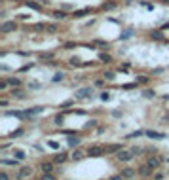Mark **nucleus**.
<instances>
[{
    "label": "nucleus",
    "mask_w": 169,
    "mask_h": 180,
    "mask_svg": "<svg viewBox=\"0 0 169 180\" xmlns=\"http://www.w3.org/2000/svg\"><path fill=\"white\" fill-rule=\"evenodd\" d=\"M42 180H55V176L52 173H44V176H42Z\"/></svg>",
    "instance_id": "nucleus-38"
},
{
    "label": "nucleus",
    "mask_w": 169,
    "mask_h": 180,
    "mask_svg": "<svg viewBox=\"0 0 169 180\" xmlns=\"http://www.w3.org/2000/svg\"><path fill=\"white\" fill-rule=\"evenodd\" d=\"M66 157H69V156H66L65 152H59L57 156H55V163H65V161H66Z\"/></svg>",
    "instance_id": "nucleus-19"
},
{
    "label": "nucleus",
    "mask_w": 169,
    "mask_h": 180,
    "mask_svg": "<svg viewBox=\"0 0 169 180\" xmlns=\"http://www.w3.org/2000/svg\"><path fill=\"white\" fill-rule=\"evenodd\" d=\"M146 163H148L152 169H158V167H160V163H162V159H160V157H150Z\"/></svg>",
    "instance_id": "nucleus-12"
},
{
    "label": "nucleus",
    "mask_w": 169,
    "mask_h": 180,
    "mask_svg": "<svg viewBox=\"0 0 169 180\" xmlns=\"http://www.w3.org/2000/svg\"><path fill=\"white\" fill-rule=\"evenodd\" d=\"M114 6H116L114 2H105V4H103V6H101V8H103V10H112Z\"/></svg>",
    "instance_id": "nucleus-34"
},
{
    "label": "nucleus",
    "mask_w": 169,
    "mask_h": 180,
    "mask_svg": "<svg viewBox=\"0 0 169 180\" xmlns=\"http://www.w3.org/2000/svg\"><path fill=\"white\" fill-rule=\"evenodd\" d=\"M78 144H80V138H76V137H72V138H69V146H70V148L78 146Z\"/></svg>",
    "instance_id": "nucleus-27"
},
{
    "label": "nucleus",
    "mask_w": 169,
    "mask_h": 180,
    "mask_svg": "<svg viewBox=\"0 0 169 180\" xmlns=\"http://www.w3.org/2000/svg\"><path fill=\"white\" fill-rule=\"evenodd\" d=\"M25 4H27V6H29L30 10H36V12H42V6H40V4H36V2H30V0H29V2H25Z\"/></svg>",
    "instance_id": "nucleus-21"
},
{
    "label": "nucleus",
    "mask_w": 169,
    "mask_h": 180,
    "mask_svg": "<svg viewBox=\"0 0 169 180\" xmlns=\"http://www.w3.org/2000/svg\"><path fill=\"white\" fill-rule=\"evenodd\" d=\"M97 123H99L97 120H91V121H88V123H86V129H89V127H95Z\"/></svg>",
    "instance_id": "nucleus-40"
},
{
    "label": "nucleus",
    "mask_w": 169,
    "mask_h": 180,
    "mask_svg": "<svg viewBox=\"0 0 169 180\" xmlns=\"http://www.w3.org/2000/svg\"><path fill=\"white\" fill-rule=\"evenodd\" d=\"M55 125H59V127H63V123H65V116L63 114H57V116H55Z\"/></svg>",
    "instance_id": "nucleus-22"
},
{
    "label": "nucleus",
    "mask_w": 169,
    "mask_h": 180,
    "mask_svg": "<svg viewBox=\"0 0 169 180\" xmlns=\"http://www.w3.org/2000/svg\"><path fill=\"white\" fill-rule=\"evenodd\" d=\"M101 99H103V101H108V99H110V93H108V91H103V93H101Z\"/></svg>",
    "instance_id": "nucleus-41"
},
{
    "label": "nucleus",
    "mask_w": 169,
    "mask_h": 180,
    "mask_svg": "<svg viewBox=\"0 0 169 180\" xmlns=\"http://www.w3.org/2000/svg\"><path fill=\"white\" fill-rule=\"evenodd\" d=\"M12 2H13V0H12ZM15 2H17V0H15Z\"/></svg>",
    "instance_id": "nucleus-53"
},
{
    "label": "nucleus",
    "mask_w": 169,
    "mask_h": 180,
    "mask_svg": "<svg viewBox=\"0 0 169 180\" xmlns=\"http://www.w3.org/2000/svg\"><path fill=\"white\" fill-rule=\"evenodd\" d=\"M32 173H34V169H30V167H21L17 171V180H27L32 176Z\"/></svg>",
    "instance_id": "nucleus-1"
},
{
    "label": "nucleus",
    "mask_w": 169,
    "mask_h": 180,
    "mask_svg": "<svg viewBox=\"0 0 169 180\" xmlns=\"http://www.w3.org/2000/svg\"><path fill=\"white\" fill-rule=\"evenodd\" d=\"M0 163H2V165H8V167H17L19 165V159H6V157H2L0 159Z\"/></svg>",
    "instance_id": "nucleus-9"
},
{
    "label": "nucleus",
    "mask_w": 169,
    "mask_h": 180,
    "mask_svg": "<svg viewBox=\"0 0 169 180\" xmlns=\"http://www.w3.org/2000/svg\"><path fill=\"white\" fill-rule=\"evenodd\" d=\"M88 13H91L89 8H86V10H76V12H74V17H82V15H88Z\"/></svg>",
    "instance_id": "nucleus-20"
},
{
    "label": "nucleus",
    "mask_w": 169,
    "mask_h": 180,
    "mask_svg": "<svg viewBox=\"0 0 169 180\" xmlns=\"http://www.w3.org/2000/svg\"><path fill=\"white\" fill-rule=\"evenodd\" d=\"M152 171H154V169H152V167L146 163V165H141V167H139L137 174H141V176H150V174H152Z\"/></svg>",
    "instance_id": "nucleus-7"
},
{
    "label": "nucleus",
    "mask_w": 169,
    "mask_h": 180,
    "mask_svg": "<svg viewBox=\"0 0 169 180\" xmlns=\"http://www.w3.org/2000/svg\"><path fill=\"white\" fill-rule=\"evenodd\" d=\"M63 78H65V74H63V72H57V74H55V76H53L52 80H53V82H61Z\"/></svg>",
    "instance_id": "nucleus-33"
},
{
    "label": "nucleus",
    "mask_w": 169,
    "mask_h": 180,
    "mask_svg": "<svg viewBox=\"0 0 169 180\" xmlns=\"http://www.w3.org/2000/svg\"><path fill=\"white\" fill-rule=\"evenodd\" d=\"M84 156H88V154H84V152H80V150H74L70 157H72L74 161H80V159H84Z\"/></svg>",
    "instance_id": "nucleus-17"
},
{
    "label": "nucleus",
    "mask_w": 169,
    "mask_h": 180,
    "mask_svg": "<svg viewBox=\"0 0 169 180\" xmlns=\"http://www.w3.org/2000/svg\"><path fill=\"white\" fill-rule=\"evenodd\" d=\"M131 152H133V156H141L142 148H139V146H133V148H131Z\"/></svg>",
    "instance_id": "nucleus-35"
},
{
    "label": "nucleus",
    "mask_w": 169,
    "mask_h": 180,
    "mask_svg": "<svg viewBox=\"0 0 169 180\" xmlns=\"http://www.w3.org/2000/svg\"><path fill=\"white\" fill-rule=\"evenodd\" d=\"M10 84H8V80H4V82H0V91H4V89H6V87H8Z\"/></svg>",
    "instance_id": "nucleus-45"
},
{
    "label": "nucleus",
    "mask_w": 169,
    "mask_h": 180,
    "mask_svg": "<svg viewBox=\"0 0 169 180\" xmlns=\"http://www.w3.org/2000/svg\"><path fill=\"white\" fill-rule=\"evenodd\" d=\"M141 135H146V131H135V133H129L125 138H139Z\"/></svg>",
    "instance_id": "nucleus-24"
},
{
    "label": "nucleus",
    "mask_w": 169,
    "mask_h": 180,
    "mask_svg": "<svg viewBox=\"0 0 169 180\" xmlns=\"http://www.w3.org/2000/svg\"><path fill=\"white\" fill-rule=\"evenodd\" d=\"M93 46H101V48H108V44L105 40H93Z\"/></svg>",
    "instance_id": "nucleus-29"
},
{
    "label": "nucleus",
    "mask_w": 169,
    "mask_h": 180,
    "mask_svg": "<svg viewBox=\"0 0 169 180\" xmlns=\"http://www.w3.org/2000/svg\"><path fill=\"white\" fill-rule=\"evenodd\" d=\"M99 59L103 61V63H110V61H112V57H110L108 53H101V55H99Z\"/></svg>",
    "instance_id": "nucleus-28"
},
{
    "label": "nucleus",
    "mask_w": 169,
    "mask_h": 180,
    "mask_svg": "<svg viewBox=\"0 0 169 180\" xmlns=\"http://www.w3.org/2000/svg\"><path fill=\"white\" fill-rule=\"evenodd\" d=\"M40 59H42V61H48V59H53V53H40Z\"/></svg>",
    "instance_id": "nucleus-32"
},
{
    "label": "nucleus",
    "mask_w": 169,
    "mask_h": 180,
    "mask_svg": "<svg viewBox=\"0 0 169 180\" xmlns=\"http://www.w3.org/2000/svg\"><path fill=\"white\" fill-rule=\"evenodd\" d=\"M135 85H137V84H125V85H124V89H133Z\"/></svg>",
    "instance_id": "nucleus-48"
},
{
    "label": "nucleus",
    "mask_w": 169,
    "mask_h": 180,
    "mask_svg": "<svg viewBox=\"0 0 169 180\" xmlns=\"http://www.w3.org/2000/svg\"><path fill=\"white\" fill-rule=\"evenodd\" d=\"M59 30V25H55V23H49V25H46V32H49V34H55Z\"/></svg>",
    "instance_id": "nucleus-14"
},
{
    "label": "nucleus",
    "mask_w": 169,
    "mask_h": 180,
    "mask_svg": "<svg viewBox=\"0 0 169 180\" xmlns=\"http://www.w3.org/2000/svg\"><path fill=\"white\" fill-rule=\"evenodd\" d=\"M114 76H116V74H114V72H110V70H108V72H105V80H108V82L114 80Z\"/></svg>",
    "instance_id": "nucleus-31"
},
{
    "label": "nucleus",
    "mask_w": 169,
    "mask_h": 180,
    "mask_svg": "<svg viewBox=\"0 0 169 180\" xmlns=\"http://www.w3.org/2000/svg\"><path fill=\"white\" fill-rule=\"evenodd\" d=\"M131 34H133V32H131V30H125V34H124V36H122V38H124V40H125V38H129V36H131Z\"/></svg>",
    "instance_id": "nucleus-49"
},
{
    "label": "nucleus",
    "mask_w": 169,
    "mask_h": 180,
    "mask_svg": "<svg viewBox=\"0 0 169 180\" xmlns=\"http://www.w3.org/2000/svg\"><path fill=\"white\" fill-rule=\"evenodd\" d=\"M8 84L13 85V87H19V85H21V80H19V78H8Z\"/></svg>",
    "instance_id": "nucleus-25"
},
{
    "label": "nucleus",
    "mask_w": 169,
    "mask_h": 180,
    "mask_svg": "<svg viewBox=\"0 0 169 180\" xmlns=\"http://www.w3.org/2000/svg\"><path fill=\"white\" fill-rule=\"evenodd\" d=\"M13 157H15V159H19V161H23V159L27 157V154H25L23 150H13Z\"/></svg>",
    "instance_id": "nucleus-18"
},
{
    "label": "nucleus",
    "mask_w": 169,
    "mask_h": 180,
    "mask_svg": "<svg viewBox=\"0 0 169 180\" xmlns=\"http://www.w3.org/2000/svg\"><path fill=\"white\" fill-rule=\"evenodd\" d=\"M32 66H34V63H29V65H25L23 68H21V72H27V70H30V68H32Z\"/></svg>",
    "instance_id": "nucleus-44"
},
{
    "label": "nucleus",
    "mask_w": 169,
    "mask_h": 180,
    "mask_svg": "<svg viewBox=\"0 0 169 180\" xmlns=\"http://www.w3.org/2000/svg\"><path fill=\"white\" fill-rule=\"evenodd\" d=\"M146 137H150V138H165V133H158V131H146Z\"/></svg>",
    "instance_id": "nucleus-13"
},
{
    "label": "nucleus",
    "mask_w": 169,
    "mask_h": 180,
    "mask_svg": "<svg viewBox=\"0 0 169 180\" xmlns=\"http://www.w3.org/2000/svg\"><path fill=\"white\" fill-rule=\"evenodd\" d=\"M133 157H135V156H133L131 150L129 152H127V150H120V152H118V159H120V161H131Z\"/></svg>",
    "instance_id": "nucleus-5"
},
{
    "label": "nucleus",
    "mask_w": 169,
    "mask_h": 180,
    "mask_svg": "<svg viewBox=\"0 0 169 180\" xmlns=\"http://www.w3.org/2000/svg\"><path fill=\"white\" fill-rule=\"evenodd\" d=\"M0 106H8V99H2V101H0Z\"/></svg>",
    "instance_id": "nucleus-51"
},
{
    "label": "nucleus",
    "mask_w": 169,
    "mask_h": 180,
    "mask_svg": "<svg viewBox=\"0 0 169 180\" xmlns=\"http://www.w3.org/2000/svg\"><path fill=\"white\" fill-rule=\"evenodd\" d=\"M150 38H152V40H165V36L162 34V30H152V32H150Z\"/></svg>",
    "instance_id": "nucleus-16"
},
{
    "label": "nucleus",
    "mask_w": 169,
    "mask_h": 180,
    "mask_svg": "<svg viewBox=\"0 0 169 180\" xmlns=\"http://www.w3.org/2000/svg\"><path fill=\"white\" fill-rule=\"evenodd\" d=\"M53 17L55 19H65V12H53Z\"/></svg>",
    "instance_id": "nucleus-37"
},
{
    "label": "nucleus",
    "mask_w": 169,
    "mask_h": 180,
    "mask_svg": "<svg viewBox=\"0 0 169 180\" xmlns=\"http://www.w3.org/2000/svg\"><path fill=\"white\" fill-rule=\"evenodd\" d=\"M120 150H124L122 144H110V146H105V154H118Z\"/></svg>",
    "instance_id": "nucleus-8"
},
{
    "label": "nucleus",
    "mask_w": 169,
    "mask_h": 180,
    "mask_svg": "<svg viewBox=\"0 0 169 180\" xmlns=\"http://www.w3.org/2000/svg\"><path fill=\"white\" fill-rule=\"evenodd\" d=\"M70 104H72V101H65L63 104H61V108H66V106H70Z\"/></svg>",
    "instance_id": "nucleus-47"
},
{
    "label": "nucleus",
    "mask_w": 169,
    "mask_h": 180,
    "mask_svg": "<svg viewBox=\"0 0 169 180\" xmlns=\"http://www.w3.org/2000/svg\"><path fill=\"white\" fill-rule=\"evenodd\" d=\"M15 29H17V23L6 21V23H2V27H0V32H13Z\"/></svg>",
    "instance_id": "nucleus-4"
},
{
    "label": "nucleus",
    "mask_w": 169,
    "mask_h": 180,
    "mask_svg": "<svg viewBox=\"0 0 169 180\" xmlns=\"http://www.w3.org/2000/svg\"><path fill=\"white\" fill-rule=\"evenodd\" d=\"M91 95H93L91 87H82V89L76 91V99H91Z\"/></svg>",
    "instance_id": "nucleus-2"
},
{
    "label": "nucleus",
    "mask_w": 169,
    "mask_h": 180,
    "mask_svg": "<svg viewBox=\"0 0 169 180\" xmlns=\"http://www.w3.org/2000/svg\"><path fill=\"white\" fill-rule=\"evenodd\" d=\"M86 154L91 156V157H99V156H103V154H105V146H89Z\"/></svg>",
    "instance_id": "nucleus-3"
},
{
    "label": "nucleus",
    "mask_w": 169,
    "mask_h": 180,
    "mask_svg": "<svg viewBox=\"0 0 169 180\" xmlns=\"http://www.w3.org/2000/svg\"><path fill=\"white\" fill-rule=\"evenodd\" d=\"M110 180H125L124 176H122V174H114V176H112Z\"/></svg>",
    "instance_id": "nucleus-46"
},
{
    "label": "nucleus",
    "mask_w": 169,
    "mask_h": 180,
    "mask_svg": "<svg viewBox=\"0 0 169 180\" xmlns=\"http://www.w3.org/2000/svg\"><path fill=\"white\" fill-rule=\"evenodd\" d=\"M10 95H12L13 99H25V93H23L21 89H19V87H13V89H12V93H10Z\"/></svg>",
    "instance_id": "nucleus-11"
},
{
    "label": "nucleus",
    "mask_w": 169,
    "mask_h": 180,
    "mask_svg": "<svg viewBox=\"0 0 169 180\" xmlns=\"http://www.w3.org/2000/svg\"><path fill=\"white\" fill-rule=\"evenodd\" d=\"M48 146H49V148H53V150H59V142H55V140H49V142H48Z\"/></svg>",
    "instance_id": "nucleus-36"
},
{
    "label": "nucleus",
    "mask_w": 169,
    "mask_h": 180,
    "mask_svg": "<svg viewBox=\"0 0 169 180\" xmlns=\"http://www.w3.org/2000/svg\"><path fill=\"white\" fill-rule=\"evenodd\" d=\"M69 65L70 66H82V61H80V57H72L69 61Z\"/></svg>",
    "instance_id": "nucleus-26"
},
{
    "label": "nucleus",
    "mask_w": 169,
    "mask_h": 180,
    "mask_svg": "<svg viewBox=\"0 0 169 180\" xmlns=\"http://www.w3.org/2000/svg\"><path fill=\"white\" fill-rule=\"evenodd\" d=\"M44 108H40V106H36V108H29V110H25V114H27V118H30V116H34V114H40Z\"/></svg>",
    "instance_id": "nucleus-15"
},
{
    "label": "nucleus",
    "mask_w": 169,
    "mask_h": 180,
    "mask_svg": "<svg viewBox=\"0 0 169 180\" xmlns=\"http://www.w3.org/2000/svg\"><path fill=\"white\" fill-rule=\"evenodd\" d=\"M0 180H10V176H8L6 171H0Z\"/></svg>",
    "instance_id": "nucleus-43"
},
{
    "label": "nucleus",
    "mask_w": 169,
    "mask_h": 180,
    "mask_svg": "<svg viewBox=\"0 0 169 180\" xmlns=\"http://www.w3.org/2000/svg\"><path fill=\"white\" fill-rule=\"evenodd\" d=\"M142 95H145L146 99H154V97H156V91H154V89H145V91H142Z\"/></svg>",
    "instance_id": "nucleus-23"
},
{
    "label": "nucleus",
    "mask_w": 169,
    "mask_h": 180,
    "mask_svg": "<svg viewBox=\"0 0 169 180\" xmlns=\"http://www.w3.org/2000/svg\"><path fill=\"white\" fill-rule=\"evenodd\" d=\"M103 84H105V80H95V85H97V87H101Z\"/></svg>",
    "instance_id": "nucleus-50"
},
{
    "label": "nucleus",
    "mask_w": 169,
    "mask_h": 180,
    "mask_svg": "<svg viewBox=\"0 0 169 180\" xmlns=\"http://www.w3.org/2000/svg\"><path fill=\"white\" fill-rule=\"evenodd\" d=\"M21 135H23V129H17L15 133H12L10 137H12V138H15V137H21Z\"/></svg>",
    "instance_id": "nucleus-42"
},
{
    "label": "nucleus",
    "mask_w": 169,
    "mask_h": 180,
    "mask_svg": "<svg viewBox=\"0 0 169 180\" xmlns=\"http://www.w3.org/2000/svg\"><path fill=\"white\" fill-rule=\"evenodd\" d=\"M32 30H38V32H40V30H46V25H44V23H38V25H32Z\"/></svg>",
    "instance_id": "nucleus-30"
},
{
    "label": "nucleus",
    "mask_w": 169,
    "mask_h": 180,
    "mask_svg": "<svg viewBox=\"0 0 169 180\" xmlns=\"http://www.w3.org/2000/svg\"><path fill=\"white\" fill-rule=\"evenodd\" d=\"M148 82V76H139V78H137V84H146Z\"/></svg>",
    "instance_id": "nucleus-39"
},
{
    "label": "nucleus",
    "mask_w": 169,
    "mask_h": 180,
    "mask_svg": "<svg viewBox=\"0 0 169 180\" xmlns=\"http://www.w3.org/2000/svg\"><path fill=\"white\" fill-rule=\"evenodd\" d=\"M162 2H163V4H169V0H162Z\"/></svg>",
    "instance_id": "nucleus-52"
},
{
    "label": "nucleus",
    "mask_w": 169,
    "mask_h": 180,
    "mask_svg": "<svg viewBox=\"0 0 169 180\" xmlns=\"http://www.w3.org/2000/svg\"><path fill=\"white\" fill-rule=\"evenodd\" d=\"M120 174H122L125 180H129V178L135 176V169H133V167H124V169L120 171Z\"/></svg>",
    "instance_id": "nucleus-6"
},
{
    "label": "nucleus",
    "mask_w": 169,
    "mask_h": 180,
    "mask_svg": "<svg viewBox=\"0 0 169 180\" xmlns=\"http://www.w3.org/2000/svg\"><path fill=\"white\" fill-rule=\"evenodd\" d=\"M40 171H42V173H52L53 171V165L49 161H44V163H40Z\"/></svg>",
    "instance_id": "nucleus-10"
}]
</instances>
